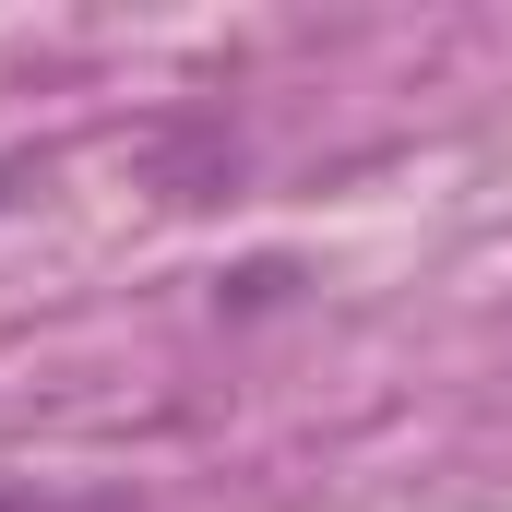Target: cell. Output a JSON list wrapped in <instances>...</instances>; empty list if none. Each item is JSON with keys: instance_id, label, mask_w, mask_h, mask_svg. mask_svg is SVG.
I'll return each instance as SVG.
<instances>
[{"instance_id": "6da1fadb", "label": "cell", "mask_w": 512, "mask_h": 512, "mask_svg": "<svg viewBox=\"0 0 512 512\" xmlns=\"http://www.w3.org/2000/svg\"><path fill=\"white\" fill-rule=\"evenodd\" d=\"M0 191H12V167H0Z\"/></svg>"}]
</instances>
